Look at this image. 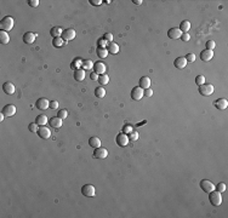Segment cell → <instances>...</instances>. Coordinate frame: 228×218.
Returning <instances> with one entry per match:
<instances>
[{
	"instance_id": "1",
	"label": "cell",
	"mask_w": 228,
	"mask_h": 218,
	"mask_svg": "<svg viewBox=\"0 0 228 218\" xmlns=\"http://www.w3.org/2000/svg\"><path fill=\"white\" fill-rule=\"evenodd\" d=\"M13 24H15L13 18L10 17V16H6V17H4L1 19V22H0V28H1V30L10 32L13 28Z\"/></svg>"
},
{
	"instance_id": "2",
	"label": "cell",
	"mask_w": 228,
	"mask_h": 218,
	"mask_svg": "<svg viewBox=\"0 0 228 218\" xmlns=\"http://www.w3.org/2000/svg\"><path fill=\"white\" fill-rule=\"evenodd\" d=\"M209 200L211 202V205L214 206H220L222 204V196H221V193L217 191V190H212L211 193H209Z\"/></svg>"
},
{
	"instance_id": "3",
	"label": "cell",
	"mask_w": 228,
	"mask_h": 218,
	"mask_svg": "<svg viewBox=\"0 0 228 218\" xmlns=\"http://www.w3.org/2000/svg\"><path fill=\"white\" fill-rule=\"evenodd\" d=\"M81 194L84 196H87V198H94L96 194V189L91 184H85L84 187H81Z\"/></svg>"
},
{
	"instance_id": "4",
	"label": "cell",
	"mask_w": 228,
	"mask_h": 218,
	"mask_svg": "<svg viewBox=\"0 0 228 218\" xmlns=\"http://www.w3.org/2000/svg\"><path fill=\"white\" fill-rule=\"evenodd\" d=\"M199 93L203 96H210L214 93V86L211 84H203L199 86Z\"/></svg>"
},
{
	"instance_id": "5",
	"label": "cell",
	"mask_w": 228,
	"mask_h": 218,
	"mask_svg": "<svg viewBox=\"0 0 228 218\" xmlns=\"http://www.w3.org/2000/svg\"><path fill=\"white\" fill-rule=\"evenodd\" d=\"M143 95H145V90L140 86L133 87L132 91H131V98L135 99V101H140L143 97Z\"/></svg>"
},
{
	"instance_id": "6",
	"label": "cell",
	"mask_w": 228,
	"mask_h": 218,
	"mask_svg": "<svg viewBox=\"0 0 228 218\" xmlns=\"http://www.w3.org/2000/svg\"><path fill=\"white\" fill-rule=\"evenodd\" d=\"M16 112H17V109H16V107H15L13 104H6V105L3 108V110H1V113H3L5 116H7V118L13 116V115L16 114Z\"/></svg>"
},
{
	"instance_id": "7",
	"label": "cell",
	"mask_w": 228,
	"mask_h": 218,
	"mask_svg": "<svg viewBox=\"0 0 228 218\" xmlns=\"http://www.w3.org/2000/svg\"><path fill=\"white\" fill-rule=\"evenodd\" d=\"M200 187H201V189L205 191V193H211L212 190H215V185H214V183L211 182V181H208V179H203L201 182H200Z\"/></svg>"
},
{
	"instance_id": "8",
	"label": "cell",
	"mask_w": 228,
	"mask_h": 218,
	"mask_svg": "<svg viewBox=\"0 0 228 218\" xmlns=\"http://www.w3.org/2000/svg\"><path fill=\"white\" fill-rule=\"evenodd\" d=\"M129 142H130V139H129V136L126 135V133H124V132H121V133H119L118 136H117V144L119 145V147H126L127 144H129Z\"/></svg>"
},
{
	"instance_id": "9",
	"label": "cell",
	"mask_w": 228,
	"mask_h": 218,
	"mask_svg": "<svg viewBox=\"0 0 228 218\" xmlns=\"http://www.w3.org/2000/svg\"><path fill=\"white\" fill-rule=\"evenodd\" d=\"M35 107L39 110H46L48 108H50V102L48 98H39L35 103Z\"/></svg>"
},
{
	"instance_id": "10",
	"label": "cell",
	"mask_w": 228,
	"mask_h": 218,
	"mask_svg": "<svg viewBox=\"0 0 228 218\" xmlns=\"http://www.w3.org/2000/svg\"><path fill=\"white\" fill-rule=\"evenodd\" d=\"M38 135H39V137L42 138V139H48V138L51 137V131H50V128H48L46 126H41V127H39V130H38Z\"/></svg>"
},
{
	"instance_id": "11",
	"label": "cell",
	"mask_w": 228,
	"mask_h": 218,
	"mask_svg": "<svg viewBox=\"0 0 228 218\" xmlns=\"http://www.w3.org/2000/svg\"><path fill=\"white\" fill-rule=\"evenodd\" d=\"M75 35H77L75 30L72 29V28H69V29L63 30V33H62V39L67 42V41H69V40H73V39L75 38Z\"/></svg>"
},
{
	"instance_id": "12",
	"label": "cell",
	"mask_w": 228,
	"mask_h": 218,
	"mask_svg": "<svg viewBox=\"0 0 228 218\" xmlns=\"http://www.w3.org/2000/svg\"><path fill=\"white\" fill-rule=\"evenodd\" d=\"M108 156V150L106 148H96L94 151V158L96 159H106Z\"/></svg>"
},
{
	"instance_id": "13",
	"label": "cell",
	"mask_w": 228,
	"mask_h": 218,
	"mask_svg": "<svg viewBox=\"0 0 228 218\" xmlns=\"http://www.w3.org/2000/svg\"><path fill=\"white\" fill-rule=\"evenodd\" d=\"M181 35H182V32H181L180 28H171V29H169V32H168V36H169L170 39H174V40L181 39Z\"/></svg>"
},
{
	"instance_id": "14",
	"label": "cell",
	"mask_w": 228,
	"mask_h": 218,
	"mask_svg": "<svg viewBox=\"0 0 228 218\" xmlns=\"http://www.w3.org/2000/svg\"><path fill=\"white\" fill-rule=\"evenodd\" d=\"M3 90H4V92H5L6 95H13L16 89H15V85H13L12 82L6 81V82H4V85H3Z\"/></svg>"
},
{
	"instance_id": "15",
	"label": "cell",
	"mask_w": 228,
	"mask_h": 218,
	"mask_svg": "<svg viewBox=\"0 0 228 218\" xmlns=\"http://www.w3.org/2000/svg\"><path fill=\"white\" fill-rule=\"evenodd\" d=\"M212 57H214V51H211V50H204V51H201V53H200V58H201V61H204V62L211 61Z\"/></svg>"
},
{
	"instance_id": "16",
	"label": "cell",
	"mask_w": 228,
	"mask_h": 218,
	"mask_svg": "<svg viewBox=\"0 0 228 218\" xmlns=\"http://www.w3.org/2000/svg\"><path fill=\"white\" fill-rule=\"evenodd\" d=\"M174 64L177 69H183L186 65H187V61L185 57H177L175 61H174Z\"/></svg>"
},
{
	"instance_id": "17",
	"label": "cell",
	"mask_w": 228,
	"mask_h": 218,
	"mask_svg": "<svg viewBox=\"0 0 228 218\" xmlns=\"http://www.w3.org/2000/svg\"><path fill=\"white\" fill-rule=\"evenodd\" d=\"M214 104H215V107H216L217 109H220V110H224V109H227V107H228V102H227V99H224V98H218V99H216Z\"/></svg>"
},
{
	"instance_id": "18",
	"label": "cell",
	"mask_w": 228,
	"mask_h": 218,
	"mask_svg": "<svg viewBox=\"0 0 228 218\" xmlns=\"http://www.w3.org/2000/svg\"><path fill=\"white\" fill-rule=\"evenodd\" d=\"M94 69H95V73H97V74H106V65H104V63H102V62H96L95 64H94Z\"/></svg>"
},
{
	"instance_id": "19",
	"label": "cell",
	"mask_w": 228,
	"mask_h": 218,
	"mask_svg": "<svg viewBox=\"0 0 228 218\" xmlns=\"http://www.w3.org/2000/svg\"><path fill=\"white\" fill-rule=\"evenodd\" d=\"M35 38H37V35H35L34 33L27 32V33L23 35V41H25L26 44H32V42L35 41Z\"/></svg>"
},
{
	"instance_id": "20",
	"label": "cell",
	"mask_w": 228,
	"mask_h": 218,
	"mask_svg": "<svg viewBox=\"0 0 228 218\" xmlns=\"http://www.w3.org/2000/svg\"><path fill=\"white\" fill-rule=\"evenodd\" d=\"M151 79L148 78V76H142L141 79H140V87H142L143 90H146V89H149V86H151Z\"/></svg>"
},
{
	"instance_id": "21",
	"label": "cell",
	"mask_w": 228,
	"mask_h": 218,
	"mask_svg": "<svg viewBox=\"0 0 228 218\" xmlns=\"http://www.w3.org/2000/svg\"><path fill=\"white\" fill-rule=\"evenodd\" d=\"M50 126L52 128H60L62 126V119L58 116H55L52 119H50Z\"/></svg>"
},
{
	"instance_id": "22",
	"label": "cell",
	"mask_w": 228,
	"mask_h": 218,
	"mask_svg": "<svg viewBox=\"0 0 228 218\" xmlns=\"http://www.w3.org/2000/svg\"><path fill=\"white\" fill-rule=\"evenodd\" d=\"M107 50H108V52L115 55V53L119 52V45H118V44H115V42H109L108 45H107Z\"/></svg>"
},
{
	"instance_id": "23",
	"label": "cell",
	"mask_w": 228,
	"mask_h": 218,
	"mask_svg": "<svg viewBox=\"0 0 228 218\" xmlns=\"http://www.w3.org/2000/svg\"><path fill=\"white\" fill-rule=\"evenodd\" d=\"M89 145L91 148H100L101 147V139L98 137H91L89 139Z\"/></svg>"
},
{
	"instance_id": "24",
	"label": "cell",
	"mask_w": 228,
	"mask_h": 218,
	"mask_svg": "<svg viewBox=\"0 0 228 218\" xmlns=\"http://www.w3.org/2000/svg\"><path fill=\"white\" fill-rule=\"evenodd\" d=\"M74 79H75L77 81H83V80H85V70H84L83 68L75 70V72H74Z\"/></svg>"
},
{
	"instance_id": "25",
	"label": "cell",
	"mask_w": 228,
	"mask_h": 218,
	"mask_svg": "<svg viewBox=\"0 0 228 218\" xmlns=\"http://www.w3.org/2000/svg\"><path fill=\"white\" fill-rule=\"evenodd\" d=\"M35 122H37L39 126H45V125H46V122H48V116H46V115H42V114H40V115H38V116H37Z\"/></svg>"
},
{
	"instance_id": "26",
	"label": "cell",
	"mask_w": 228,
	"mask_h": 218,
	"mask_svg": "<svg viewBox=\"0 0 228 218\" xmlns=\"http://www.w3.org/2000/svg\"><path fill=\"white\" fill-rule=\"evenodd\" d=\"M62 33H63V29H62L61 27H54V28H51V30H50V34H51L54 38H60V36H62Z\"/></svg>"
},
{
	"instance_id": "27",
	"label": "cell",
	"mask_w": 228,
	"mask_h": 218,
	"mask_svg": "<svg viewBox=\"0 0 228 218\" xmlns=\"http://www.w3.org/2000/svg\"><path fill=\"white\" fill-rule=\"evenodd\" d=\"M83 67V61L80 59V58H77V59H74L73 62H72V64H71V68L75 72V70H78V69H80Z\"/></svg>"
},
{
	"instance_id": "28",
	"label": "cell",
	"mask_w": 228,
	"mask_h": 218,
	"mask_svg": "<svg viewBox=\"0 0 228 218\" xmlns=\"http://www.w3.org/2000/svg\"><path fill=\"white\" fill-rule=\"evenodd\" d=\"M94 62L91 59H86V61H83V69L86 72V70H91L94 69Z\"/></svg>"
},
{
	"instance_id": "29",
	"label": "cell",
	"mask_w": 228,
	"mask_h": 218,
	"mask_svg": "<svg viewBox=\"0 0 228 218\" xmlns=\"http://www.w3.org/2000/svg\"><path fill=\"white\" fill-rule=\"evenodd\" d=\"M95 96L97 98H103L106 96V90H104V87L103 86H98L95 89Z\"/></svg>"
},
{
	"instance_id": "30",
	"label": "cell",
	"mask_w": 228,
	"mask_h": 218,
	"mask_svg": "<svg viewBox=\"0 0 228 218\" xmlns=\"http://www.w3.org/2000/svg\"><path fill=\"white\" fill-rule=\"evenodd\" d=\"M9 41H10V36H9L7 32L0 30V42L1 44H9Z\"/></svg>"
},
{
	"instance_id": "31",
	"label": "cell",
	"mask_w": 228,
	"mask_h": 218,
	"mask_svg": "<svg viewBox=\"0 0 228 218\" xmlns=\"http://www.w3.org/2000/svg\"><path fill=\"white\" fill-rule=\"evenodd\" d=\"M180 29H181L182 33H187V32L191 29V22H189V21H183V22H181Z\"/></svg>"
},
{
	"instance_id": "32",
	"label": "cell",
	"mask_w": 228,
	"mask_h": 218,
	"mask_svg": "<svg viewBox=\"0 0 228 218\" xmlns=\"http://www.w3.org/2000/svg\"><path fill=\"white\" fill-rule=\"evenodd\" d=\"M97 81L100 82L101 86H104V85H107L109 82V76L107 74H101V75H98V80Z\"/></svg>"
},
{
	"instance_id": "33",
	"label": "cell",
	"mask_w": 228,
	"mask_h": 218,
	"mask_svg": "<svg viewBox=\"0 0 228 218\" xmlns=\"http://www.w3.org/2000/svg\"><path fill=\"white\" fill-rule=\"evenodd\" d=\"M96 53H97V56L100 57V58H102V59H104V58H107V56H108V50L107 49H102V47H98L97 49V51H96Z\"/></svg>"
},
{
	"instance_id": "34",
	"label": "cell",
	"mask_w": 228,
	"mask_h": 218,
	"mask_svg": "<svg viewBox=\"0 0 228 218\" xmlns=\"http://www.w3.org/2000/svg\"><path fill=\"white\" fill-rule=\"evenodd\" d=\"M66 41L62 39V36H60V38H54V40H52V45L55 46V47H61V46H63V44H64Z\"/></svg>"
},
{
	"instance_id": "35",
	"label": "cell",
	"mask_w": 228,
	"mask_h": 218,
	"mask_svg": "<svg viewBox=\"0 0 228 218\" xmlns=\"http://www.w3.org/2000/svg\"><path fill=\"white\" fill-rule=\"evenodd\" d=\"M28 130L33 133H38V130H39V125L37 122H31L28 125Z\"/></svg>"
},
{
	"instance_id": "36",
	"label": "cell",
	"mask_w": 228,
	"mask_h": 218,
	"mask_svg": "<svg viewBox=\"0 0 228 218\" xmlns=\"http://www.w3.org/2000/svg\"><path fill=\"white\" fill-rule=\"evenodd\" d=\"M129 139L132 141V142L137 141L139 139V132H137V131H132V132L129 135Z\"/></svg>"
},
{
	"instance_id": "37",
	"label": "cell",
	"mask_w": 228,
	"mask_h": 218,
	"mask_svg": "<svg viewBox=\"0 0 228 218\" xmlns=\"http://www.w3.org/2000/svg\"><path fill=\"white\" fill-rule=\"evenodd\" d=\"M226 188H227V187H226V183H223V182H220V183L215 187V189H216L217 191H220V193H223V191L226 190Z\"/></svg>"
},
{
	"instance_id": "38",
	"label": "cell",
	"mask_w": 228,
	"mask_h": 218,
	"mask_svg": "<svg viewBox=\"0 0 228 218\" xmlns=\"http://www.w3.org/2000/svg\"><path fill=\"white\" fill-rule=\"evenodd\" d=\"M205 46H206V50H214L215 49V46H216V44H215V41L214 40H209V41H206V44H205Z\"/></svg>"
},
{
	"instance_id": "39",
	"label": "cell",
	"mask_w": 228,
	"mask_h": 218,
	"mask_svg": "<svg viewBox=\"0 0 228 218\" xmlns=\"http://www.w3.org/2000/svg\"><path fill=\"white\" fill-rule=\"evenodd\" d=\"M195 84H197L198 86L205 84V78H204V75H198V76L195 78Z\"/></svg>"
},
{
	"instance_id": "40",
	"label": "cell",
	"mask_w": 228,
	"mask_h": 218,
	"mask_svg": "<svg viewBox=\"0 0 228 218\" xmlns=\"http://www.w3.org/2000/svg\"><path fill=\"white\" fill-rule=\"evenodd\" d=\"M57 116H58V118H61V119L63 120V119H66V118L68 116V112L66 110V109H62V110H58Z\"/></svg>"
},
{
	"instance_id": "41",
	"label": "cell",
	"mask_w": 228,
	"mask_h": 218,
	"mask_svg": "<svg viewBox=\"0 0 228 218\" xmlns=\"http://www.w3.org/2000/svg\"><path fill=\"white\" fill-rule=\"evenodd\" d=\"M108 44H109V42L102 38V39H100V40H98V47H102V49H107V45H108Z\"/></svg>"
},
{
	"instance_id": "42",
	"label": "cell",
	"mask_w": 228,
	"mask_h": 218,
	"mask_svg": "<svg viewBox=\"0 0 228 218\" xmlns=\"http://www.w3.org/2000/svg\"><path fill=\"white\" fill-rule=\"evenodd\" d=\"M133 131V127L131 126V125H125L124 127H123V132L124 133H131Z\"/></svg>"
},
{
	"instance_id": "43",
	"label": "cell",
	"mask_w": 228,
	"mask_h": 218,
	"mask_svg": "<svg viewBox=\"0 0 228 218\" xmlns=\"http://www.w3.org/2000/svg\"><path fill=\"white\" fill-rule=\"evenodd\" d=\"M185 58H186L187 62H194V61H195V55H194V53H188Z\"/></svg>"
},
{
	"instance_id": "44",
	"label": "cell",
	"mask_w": 228,
	"mask_h": 218,
	"mask_svg": "<svg viewBox=\"0 0 228 218\" xmlns=\"http://www.w3.org/2000/svg\"><path fill=\"white\" fill-rule=\"evenodd\" d=\"M103 39L107 40L108 42H113V35H112V33H106L104 36H103Z\"/></svg>"
},
{
	"instance_id": "45",
	"label": "cell",
	"mask_w": 228,
	"mask_h": 218,
	"mask_svg": "<svg viewBox=\"0 0 228 218\" xmlns=\"http://www.w3.org/2000/svg\"><path fill=\"white\" fill-rule=\"evenodd\" d=\"M28 5L32 7H37L39 5V0H28Z\"/></svg>"
},
{
	"instance_id": "46",
	"label": "cell",
	"mask_w": 228,
	"mask_h": 218,
	"mask_svg": "<svg viewBox=\"0 0 228 218\" xmlns=\"http://www.w3.org/2000/svg\"><path fill=\"white\" fill-rule=\"evenodd\" d=\"M102 3H103L102 0H90V4L94 5V6H100Z\"/></svg>"
},
{
	"instance_id": "47",
	"label": "cell",
	"mask_w": 228,
	"mask_h": 218,
	"mask_svg": "<svg viewBox=\"0 0 228 218\" xmlns=\"http://www.w3.org/2000/svg\"><path fill=\"white\" fill-rule=\"evenodd\" d=\"M189 34L188 33H182V35H181V39H182V41H189Z\"/></svg>"
},
{
	"instance_id": "48",
	"label": "cell",
	"mask_w": 228,
	"mask_h": 218,
	"mask_svg": "<svg viewBox=\"0 0 228 218\" xmlns=\"http://www.w3.org/2000/svg\"><path fill=\"white\" fill-rule=\"evenodd\" d=\"M50 108L51 109H57L58 108V102L57 101H51L50 102Z\"/></svg>"
},
{
	"instance_id": "49",
	"label": "cell",
	"mask_w": 228,
	"mask_h": 218,
	"mask_svg": "<svg viewBox=\"0 0 228 218\" xmlns=\"http://www.w3.org/2000/svg\"><path fill=\"white\" fill-rule=\"evenodd\" d=\"M145 96H146V97H152V96H153V90L146 89V90H145Z\"/></svg>"
},
{
	"instance_id": "50",
	"label": "cell",
	"mask_w": 228,
	"mask_h": 218,
	"mask_svg": "<svg viewBox=\"0 0 228 218\" xmlns=\"http://www.w3.org/2000/svg\"><path fill=\"white\" fill-rule=\"evenodd\" d=\"M90 78L91 79H92V80H98V74L97 73H95V72H92V73H91V75H90Z\"/></svg>"
},
{
	"instance_id": "51",
	"label": "cell",
	"mask_w": 228,
	"mask_h": 218,
	"mask_svg": "<svg viewBox=\"0 0 228 218\" xmlns=\"http://www.w3.org/2000/svg\"><path fill=\"white\" fill-rule=\"evenodd\" d=\"M133 3H135L136 5H141V4H142V0H133Z\"/></svg>"
},
{
	"instance_id": "52",
	"label": "cell",
	"mask_w": 228,
	"mask_h": 218,
	"mask_svg": "<svg viewBox=\"0 0 228 218\" xmlns=\"http://www.w3.org/2000/svg\"><path fill=\"white\" fill-rule=\"evenodd\" d=\"M4 119H5V115H4L3 113H1V114H0V121H3Z\"/></svg>"
}]
</instances>
